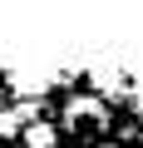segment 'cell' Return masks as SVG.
<instances>
[{"label": "cell", "mask_w": 143, "mask_h": 148, "mask_svg": "<svg viewBox=\"0 0 143 148\" xmlns=\"http://www.w3.org/2000/svg\"><path fill=\"white\" fill-rule=\"evenodd\" d=\"M10 84H15V94H25V99L35 104L40 94H49L54 74H49V69H10Z\"/></svg>", "instance_id": "6da1fadb"}, {"label": "cell", "mask_w": 143, "mask_h": 148, "mask_svg": "<svg viewBox=\"0 0 143 148\" xmlns=\"http://www.w3.org/2000/svg\"><path fill=\"white\" fill-rule=\"evenodd\" d=\"M64 119H69V123H104V99H94V94L69 99V104H64Z\"/></svg>", "instance_id": "7a4b0ae2"}, {"label": "cell", "mask_w": 143, "mask_h": 148, "mask_svg": "<svg viewBox=\"0 0 143 148\" xmlns=\"http://www.w3.org/2000/svg\"><path fill=\"white\" fill-rule=\"evenodd\" d=\"M20 133H25V143H20V148H54V138H59V128H54V123H44V119H35V123H30V128H20Z\"/></svg>", "instance_id": "3957f363"}, {"label": "cell", "mask_w": 143, "mask_h": 148, "mask_svg": "<svg viewBox=\"0 0 143 148\" xmlns=\"http://www.w3.org/2000/svg\"><path fill=\"white\" fill-rule=\"evenodd\" d=\"M94 84H99V94H123L118 69H94Z\"/></svg>", "instance_id": "277c9868"}, {"label": "cell", "mask_w": 143, "mask_h": 148, "mask_svg": "<svg viewBox=\"0 0 143 148\" xmlns=\"http://www.w3.org/2000/svg\"><path fill=\"white\" fill-rule=\"evenodd\" d=\"M15 133H20V119L10 109H0V138H15Z\"/></svg>", "instance_id": "5b68a950"}, {"label": "cell", "mask_w": 143, "mask_h": 148, "mask_svg": "<svg viewBox=\"0 0 143 148\" xmlns=\"http://www.w3.org/2000/svg\"><path fill=\"white\" fill-rule=\"evenodd\" d=\"M0 109H5V94H0Z\"/></svg>", "instance_id": "8992f818"}]
</instances>
